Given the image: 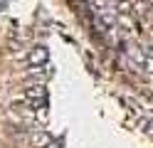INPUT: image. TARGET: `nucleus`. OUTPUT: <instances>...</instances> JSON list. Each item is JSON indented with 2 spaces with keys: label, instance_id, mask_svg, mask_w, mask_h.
Returning a JSON list of instances; mask_svg holds the SVG:
<instances>
[{
  "label": "nucleus",
  "instance_id": "1",
  "mask_svg": "<svg viewBox=\"0 0 153 148\" xmlns=\"http://www.w3.org/2000/svg\"><path fill=\"white\" fill-rule=\"evenodd\" d=\"M27 99L32 101V109H45V89L42 86H32L27 91Z\"/></svg>",
  "mask_w": 153,
  "mask_h": 148
},
{
  "label": "nucleus",
  "instance_id": "2",
  "mask_svg": "<svg viewBox=\"0 0 153 148\" xmlns=\"http://www.w3.org/2000/svg\"><path fill=\"white\" fill-rule=\"evenodd\" d=\"M30 62L32 64H42V62H47V49L40 45V47H35L32 52H30Z\"/></svg>",
  "mask_w": 153,
  "mask_h": 148
}]
</instances>
